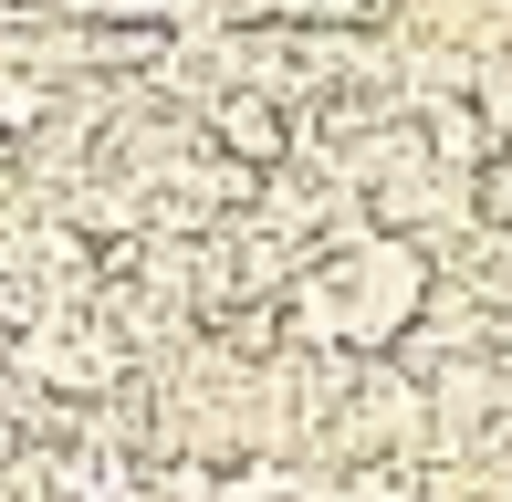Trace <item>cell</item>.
I'll list each match as a JSON object with an SVG mask.
<instances>
[{
	"label": "cell",
	"instance_id": "obj_1",
	"mask_svg": "<svg viewBox=\"0 0 512 502\" xmlns=\"http://www.w3.org/2000/svg\"><path fill=\"white\" fill-rule=\"evenodd\" d=\"M11 450H21V419H11V408H0V461H11Z\"/></svg>",
	"mask_w": 512,
	"mask_h": 502
}]
</instances>
